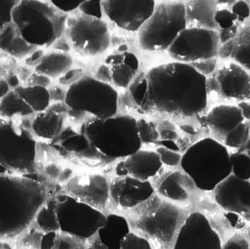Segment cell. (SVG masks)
I'll return each instance as SVG.
<instances>
[{"label": "cell", "mask_w": 250, "mask_h": 249, "mask_svg": "<svg viewBox=\"0 0 250 249\" xmlns=\"http://www.w3.org/2000/svg\"><path fill=\"white\" fill-rule=\"evenodd\" d=\"M217 28L219 30H226L238 25V20L236 16L231 12V10H228L226 8L218 9L215 15Z\"/></svg>", "instance_id": "37"}, {"label": "cell", "mask_w": 250, "mask_h": 249, "mask_svg": "<svg viewBox=\"0 0 250 249\" xmlns=\"http://www.w3.org/2000/svg\"><path fill=\"white\" fill-rule=\"evenodd\" d=\"M218 93L228 100L250 102V73L236 62H229L218 68L216 73Z\"/></svg>", "instance_id": "15"}, {"label": "cell", "mask_w": 250, "mask_h": 249, "mask_svg": "<svg viewBox=\"0 0 250 249\" xmlns=\"http://www.w3.org/2000/svg\"><path fill=\"white\" fill-rule=\"evenodd\" d=\"M250 136V126L246 122L240 124L233 131L223 139V145L227 147L239 148L246 144Z\"/></svg>", "instance_id": "35"}, {"label": "cell", "mask_w": 250, "mask_h": 249, "mask_svg": "<svg viewBox=\"0 0 250 249\" xmlns=\"http://www.w3.org/2000/svg\"><path fill=\"white\" fill-rule=\"evenodd\" d=\"M249 154H250V151H249Z\"/></svg>", "instance_id": "55"}, {"label": "cell", "mask_w": 250, "mask_h": 249, "mask_svg": "<svg viewBox=\"0 0 250 249\" xmlns=\"http://www.w3.org/2000/svg\"><path fill=\"white\" fill-rule=\"evenodd\" d=\"M130 233L127 219L120 215H107V221L98 231V237L108 249H121L125 238Z\"/></svg>", "instance_id": "23"}, {"label": "cell", "mask_w": 250, "mask_h": 249, "mask_svg": "<svg viewBox=\"0 0 250 249\" xmlns=\"http://www.w3.org/2000/svg\"><path fill=\"white\" fill-rule=\"evenodd\" d=\"M66 29L73 49L82 56L102 55L110 46L108 25L100 18L77 14L68 17Z\"/></svg>", "instance_id": "10"}, {"label": "cell", "mask_w": 250, "mask_h": 249, "mask_svg": "<svg viewBox=\"0 0 250 249\" xmlns=\"http://www.w3.org/2000/svg\"><path fill=\"white\" fill-rule=\"evenodd\" d=\"M57 201V217L62 232L86 240L96 235L107 221V215L102 210L68 194L58 196Z\"/></svg>", "instance_id": "9"}, {"label": "cell", "mask_w": 250, "mask_h": 249, "mask_svg": "<svg viewBox=\"0 0 250 249\" xmlns=\"http://www.w3.org/2000/svg\"><path fill=\"white\" fill-rule=\"evenodd\" d=\"M57 232L52 231V232H45L42 239L41 243V249H53L55 243H56V238H57Z\"/></svg>", "instance_id": "47"}, {"label": "cell", "mask_w": 250, "mask_h": 249, "mask_svg": "<svg viewBox=\"0 0 250 249\" xmlns=\"http://www.w3.org/2000/svg\"><path fill=\"white\" fill-rule=\"evenodd\" d=\"M7 81H8V83H9L10 86L13 87L14 89L19 86V80L17 78V76L14 75V74H11V75L8 77Z\"/></svg>", "instance_id": "51"}, {"label": "cell", "mask_w": 250, "mask_h": 249, "mask_svg": "<svg viewBox=\"0 0 250 249\" xmlns=\"http://www.w3.org/2000/svg\"><path fill=\"white\" fill-rule=\"evenodd\" d=\"M57 137H59L61 146L70 152H83L92 147L90 142L84 134L74 132L70 128L62 130Z\"/></svg>", "instance_id": "32"}, {"label": "cell", "mask_w": 250, "mask_h": 249, "mask_svg": "<svg viewBox=\"0 0 250 249\" xmlns=\"http://www.w3.org/2000/svg\"><path fill=\"white\" fill-rule=\"evenodd\" d=\"M115 173L118 177H125V176H128V170L125 166V159L124 160H120L116 166H115Z\"/></svg>", "instance_id": "49"}, {"label": "cell", "mask_w": 250, "mask_h": 249, "mask_svg": "<svg viewBox=\"0 0 250 249\" xmlns=\"http://www.w3.org/2000/svg\"><path fill=\"white\" fill-rule=\"evenodd\" d=\"M121 249H153V248L146 238L130 231L125 238Z\"/></svg>", "instance_id": "38"}, {"label": "cell", "mask_w": 250, "mask_h": 249, "mask_svg": "<svg viewBox=\"0 0 250 249\" xmlns=\"http://www.w3.org/2000/svg\"><path fill=\"white\" fill-rule=\"evenodd\" d=\"M27 82H28V85H32V86L39 85V86L46 87L47 85L50 84V78L45 75L35 72L32 75L30 74V77L27 80Z\"/></svg>", "instance_id": "45"}, {"label": "cell", "mask_w": 250, "mask_h": 249, "mask_svg": "<svg viewBox=\"0 0 250 249\" xmlns=\"http://www.w3.org/2000/svg\"><path fill=\"white\" fill-rule=\"evenodd\" d=\"M65 104L68 115L77 121L86 114L93 118L106 119L117 113L118 93L110 83L83 77L68 87Z\"/></svg>", "instance_id": "6"}, {"label": "cell", "mask_w": 250, "mask_h": 249, "mask_svg": "<svg viewBox=\"0 0 250 249\" xmlns=\"http://www.w3.org/2000/svg\"><path fill=\"white\" fill-rule=\"evenodd\" d=\"M152 111L179 117L204 113L208 104L207 77L192 64L171 62L146 73Z\"/></svg>", "instance_id": "1"}, {"label": "cell", "mask_w": 250, "mask_h": 249, "mask_svg": "<svg viewBox=\"0 0 250 249\" xmlns=\"http://www.w3.org/2000/svg\"><path fill=\"white\" fill-rule=\"evenodd\" d=\"M182 170L203 191H214L231 175L230 153L226 145L207 137L196 142L183 155Z\"/></svg>", "instance_id": "3"}, {"label": "cell", "mask_w": 250, "mask_h": 249, "mask_svg": "<svg viewBox=\"0 0 250 249\" xmlns=\"http://www.w3.org/2000/svg\"><path fill=\"white\" fill-rule=\"evenodd\" d=\"M81 132L95 150L111 159H125L142 147L137 120L130 115H115L106 119L85 121Z\"/></svg>", "instance_id": "4"}, {"label": "cell", "mask_w": 250, "mask_h": 249, "mask_svg": "<svg viewBox=\"0 0 250 249\" xmlns=\"http://www.w3.org/2000/svg\"><path fill=\"white\" fill-rule=\"evenodd\" d=\"M155 188L150 181H143L130 175L118 177L110 184V196L122 208H133L150 200Z\"/></svg>", "instance_id": "17"}, {"label": "cell", "mask_w": 250, "mask_h": 249, "mask_svg": "<svg viewBox=\"0 0 250 249\" xmlns=\"http://www.w3.org/2000/svg\"><path fill=\"white\" fill-rule=\"evenodd\" d=\"M63 123L64 119L60 113L54 110H46L35 116L32 129L37 136L53 140L62 132Z\"/></svg>", "instance_id": "24"}, {"label": "cell", "mask_w": 250, "mask_h": 249, "mask_svg": "<svg viewBox=\"0 0 250 249\" xmlns=\"http://www.w3.org/2000/svg\"><path fill=\"white\" fill-rule=\"evenodd\" d=\"M72 63V58L67 53L54 51L45 54L40 65L35 68V72L49 78L62 77L70 70Z\"/></svg>", "instance_id": "25"}, {"label": "cell", "mask_w": 250, "mask_h": 249, "mask_svg": "<svg viewBox=\"0 0 250 249\" xmlns=\"http://www.w3.org/2000/svg\"><path fill=\"white\" fill-rule=\"evenodd\" d=\"M185 176L179 171L171 172L160 182L158 192L160 196L175 202H181L187 199L188 194L185 191L183 181Z\"/></svg>", "instance_id": "28"}, {"label": "cell", "mask_w": 250, "mask_h": 249, "mask_svg": "<svg viewBox=\"0 0 250 249\" xmlns=\"http://www.w3.org/2000/svg\"><path fill=\"white\" fill-rule=\"evenodd\" d=\"M103 3V0H86L81 4L80 11L85 15L102 19Z\"/></svg>", "instance_id": "39"}, {"label": "cell", "mask_w": 250, "mask_h": 249, "mask_svg": "<svg viewBox=\"0 0 250 249\" xmlns=\"http://www.w3.org/2000/svg\"><path fill=\"white\" fill-rule=\"evenodd\" d=\"M242 109L237 105L220 104L212 108L205 116V123L222 140L245 122Z\"/></svg>", "instance_id": "18"}, {"label": "cell", "mask_w": 250, "mask_h": 249, "mask_svg": "<svg viewBox=\"0 0 250 249\" xmlns=\"http://www.w3.org/2000/svg\"><path fill=\"white\" fill-rule=\"evenodd\" d=\"M13 90L16 91L36 113L46 111L52 99L51 93L44 86H18Z\"/></svg>", "instance_id": "26"}, {"label": "cell", "mask_w": 250, "mask_h": 249, "mask_svg": "<svg viewBox=\"0 0 250 249\" xmlns=\"http://www.w3.org/2000/svg\"><path fill=\"white\" fill-rule=\"evenodd\" d=\"M216 0H189L186 5L188 27L218 29L215 21Z\"/></svg>", "instance_id": "22"}, {"label": "cell", "mask_w": 250, "mask_h": 249, "mask_svg": "<svg viewBox=\"0 0 250 249\" xmlns=\"http://www.w3.org/2000/svg\"><path fill=\"white\" fill-rule=\"evenodd\" d=\"M92 245L94 246V248L96 249H108L107 247L103 244V242L100 240V238L98 237L93 243Z\"/></svg>", "instance_id": "52"}, {"label": "cell", "mask_w": 250, "mask_h": 249, "mask_svg": "<svg viewBox=\"0 0 250 249\" xmlns=\"http://www.w3.org/2000/svg\"><path fill=\"white\" fill-rule=\"evenodd\" d=\"M21 0H1V25L12 22V12Z\"/></svg>", "instance_id": "41"}, {"label": "cell", "mask_w": 250, "mask_h": 249, "mask_svg": "<svg viewBox=\"0 0 250 249\" xmlns=\"http://www.w3.org/2000/svg\"><path fill=\"white\" fill-rule=\"evenodd\" d=\"M125 163L129 175L143 181L155 177L163 165L157 151L142 149L125 158Z\"/></svg>", "instance_id": "19"}, {"label": "cell", "mask_w": 250, "mask_h": 249, "mask_svg": "<svg viewBox=\"0 0 250 249\" xmlns=\"http://www.w3.org/2000/svg\"><path fill=\"white\" fill-rule=\"evenodd\" d=\"M39 230L41 229L38 228L37 230L36 228H32L31 229H29L28 233L22 240V245L23 247L29 249H41L42 239L45 232L42 233Z\"/></svg>", "instance_id": "43"}, {"label": "cell", "mask_w": 250, "mask_h": 249, "mask_svg": "<svg viewBox=\"0 0 250 249\" xmlns=\"http://www.w3.org/2000/svg\"><path fill=\"white\" fill-rule=\"evenodd\" d=\"M231 58L250 73V22L239 28Z\"/></svg>", "instance_id": "29"}, {"label": "cell", "mask_w": 250, "mask_h": 249, "mask_svg": "<svg viewBox=\"0 0 250 249\" xmlns=\"http://www.w3.org/2000/svg\"><path fill=\"white\" fill-rule=\"evenodd\" d=\"M57 201L50 200L41 208L36 216V225L42 232L60 231V225L57 217Z\"/></svg>", "instance_id": "30"}, {"label": "cell", "mask_w": 250, "mask_h": 249, "mask_svg": "<svg viewBox=\"0 0 250 249\" xmlns=\"http://www.w3.org/2000/svg\"><path fill=\"white\" fill-rule=\"evenodd\" d=\"M66 191L80 202L102 210L106 206L110 195V185L101 174L79 175L68 181Z\"/></svg>", "instance_id": "16"}, {"label": "cell", "mask_w": 250, "mask_h": 249, "mask_svg": "<svg viewBox=\"0 0 250 249\" xmlns=\"http://www.w3.org/2000/svg\"><path fill=\"white\" fill-rule=\"evenodd\" d=\"M95 249V248H94V246H93V245H91V246H90V247H89V248H88V249Z\"/></svg>", "instance_id": "54"}, {"label": "cell", "mask_w": 250, "mask_h": 249, "mask_svg": "<svg viewBox=\"0 0 250 249\" xmlns=\"http://www.w3.org/2000/svg\"><path fill=\"white\" fill-rule=\"evenodd\" d=\"M173 249H222V242L208 218L193 212L185 219Z\"/></svg>", "instance_id": "12"}, {"label": "cell", "mask_w": 250, "mask_h": 249, "mask_svg": "<svg viewBox=\"0 0 250 249\" xmlns=\"http://www.w3.org/2000/svg\"><path fill=\"white\" fill-rule=\"evenodd\" d=\"M12 21L28 43L50 47L62 37L68 16L53 4L41 0H21L12 12Z\"/></svg>", "instance_id": "5"}, {"label": "cell", "mask_w": 250, "mask_h": 249, "mask_svg": "<svg viewBox=\"0 0 250 249\" xmlns=\"http://www.w3.org/2000/svg\"><path fill=\"white\" fill-rule=\"evenodd\" d=\"M138 133L143 145L155 144L159 140V134L156 124L146 119L137 120Z\"/></svg>", "instance_id": "34"}, {"label": "cell", "mask_w": 250, "mask_h": 249, "mask_svg": "<svg viewBox=\"0 0 250 249\" xmlns=\"http://www.w3.org/2000/svg\"><path fill=\"white\" fill-rule=\"evenodd\" d=\"M215 191V200L223 210L250 220V180L229 175Z\"/></svg>", "instance_id": "14"}, {"label": "cell", "mask_w": 250, "mask_h": 249, "mask_svg": "<svg viewBox=\"0 0 250 249\" xmlns=\"http://www.w3.org/2000/svg\"><path fill=\"white\" fill-rule=\"evenodd\" d=\"M220 46L219 34L215 29L187 27L168 49L169 55L178 62L194 64L216 58Z\"/></svg>", "instance_id": "11"}, {"label": "cell", "mask_w": 250, "mask_h": 249, "mask_svg": "<svg viewBox=\"0 0 250 249\" xmlns=\"http://www.w3.org/2000/svg\"><path fill=\"white\" fill-rule=\"evenodd\" d=\"M35 112L15 90H11L0 101V113L3 118L28 116Z\"/></svg>", "instance_id": "27"}, {"label": "cell", "mask_w": 250, "mask_h": 249, "mask_svg": "<svg viewBox=\"0 0 250 249\" xmlns=\"http://www.w3.org/2000/svg\"><path fill=\"white\" fill-rule=\"evenodd\" d=\"M105 64L111 68L114 85L121 88H126L130 85L139 68L138 58L129 52L111 55L107 57Z\"/></svg>", "instance_id": "20"}, {"label": "cell", "mask_w": 250, "mask_h": 249, "mask_svg": "<svg viewBox=\"0 0 250 249\" xmlns=\"http://www.w3.org/2000/svg\"><path fill=\"white\" fill-rule=\"evenodd\" d=\"M231 174L242 180H250V155L236 152L230 154Z\"/></svg>", "instance_id": "33"}, {"label": "cell", "mask_w": 250, "mask_h": 249, "mask_svg": "<svg viewBox=\"0 0 250 249\" xmlns=\"http://www.w3.org/2000/svg\"><path fill=\"white\" fill-rule=\"evenodd\" d=\"M156 151L158 152L162 163L166 166L172 167V166H175V165L181 163L183 156L172 151L170 148L166 147V146L165 147L160 146Z\"/></svg>", "instance_id": "40"}, {"label": "cell", "mask_w": 250, "mask_h": 249, "mask_svg": "<svg viewBox=\"0 0 250 249\" xmlns=\"http://www.w3.org/2000/svg\"><path fill=\"white\" fill-rule=\"evenodd\" d=\"M43 187L22 175H0V235L12 239L24 231L45 204Z\"/></svg>", "instance_id": "2"}, {"label": "cell", "mask_w": 250, "mask_h": 249, "mask_svg": "<svg viewBox=\"0 0 250 249\" xmlns=\"http://www.w3.org/2000/svg\"><path fill=\"white\" fill-rule=\"evenodd\" d=\"M86 0H51L52 4L65 13L73 12Z\"/></svg>", "instance_id": "44"}, {"label": "cell", "mask_w": 250, "mask_h": 249, "mask_svg": "<svg viewBox=\"0 0 250 249\" xmlns=\"http://www.w3.org/2000/svg\"><path fill=\"white\" fill-rule=\"evenodd\" d=\"M0 48L6 54L19 59L29 57L38 49L23 39L19 27L13 21L1 25Z\"/></svg>", "instance_id": "21"}, {"label": "cell", "mask_w": 250, "mask_h": 249, "mask_svg": "<svg viewBox=\"0 0 250 249\" xmlns=\"http://www.w3.org/2000/svg\"><path fill=\"white\" fill-rule=\"evenodd\" d=\"M237 0H216L217 5H221V6H233V4L236 2Z\"/></svg>", "instance_id": "53"}, {"label": "cell", "mask_w": 250, "mask_h": 249, "mask_svg": "<svg viewBox=\"0 0 250 249\" xmlns=\"http://www.w3.org/2000/svg\"><path fill=\"white\" fill-rule=\"evenodd\" d=\"M103 6L113 23L130 32L139 31L157 7L155 0H104Z\"/></svg>", "instance_id": "13"}, {"label": "cell", "mask_w": 250, "mask_h": 249, "mask_svg": "<svg viewBox=\"0 0 250 249\" xmlns=\"http://www.w3.org/2000/svg\"><path fill=\"white\" fill-rule=\"evenodd\" d=\"M239 23H246L250 17V5L246 0H237L231 7Z\"/></svg>", "instance_id": "42"}, {"label": "cell", "mask_w": 250, "mask_h": 249, "mask_svg": "<svg viewBox=\"0 0 250 249\" xmlns=\"http://www.w3.org/2000/svg\"><path fill=\"white\" fill-rule=\"evenodd\" d=\"M53 249H86L84 239L76 237L65 232H57Z\"/></svg>", "instance_id": "36"}, {"label": "cell", "mask_w": 250, "mask_h": 249, "mask_svg": "<svg viewBox=\"0 0 250 249\" xmlns=\"http://www.w3.org/2000/svg\"><path fill=\"white\" fill-rule=\"evenodd\" d=\"M10 88H11V86L7 80H5L4 78L0 80V98L5 97L11 91Z\"/></svg>", "instance_id": "50"}, {"label": "cell", "mask_w": 250, "mask_h": 249, "mask_svg": "<svg viewBox=\"0 0 250 249\" xmlns=\"http://www.w3.org/2000/svg\"><path fill=\"white\" fill-rule=\"evenodd\" d=\"M37 143L31 133L10 120L0 124V163L11 173L28 174L35 171Z\"/></svg>", "instance_id": "8"}, {"label": "cell", "mask_w": 250, "mask_h": 249, "mask_svg": "<svg viewBox=\"0 0 250 249\" xmlns=\"http://www.w3.org/2000/svg\"><path fill=\"white\" fill-rule=\"evenodd\" d=\"M44 53L42 49H37L34 53H32L29 57L25 58V64L28 67H38L40 65V63L42 62V58L44 57Z\"/></svg>", "instance_id": "46"}, {"label": "cell", "mask_w": 250, "mask_h": 249, "mask_svg": "<svg viewBox=\"0 0 250 249\" xmlns=\"http://www.w3.org/2000/svg\"><path fill=\"white\" fill-rule=\"evenodd\" d=\"M129 94L141 113L153 112L148 100V81L146 73H140L130 83Z\"/></svg>", "instance_id": "31"}, {"label": "cell", "mask_w": 250, "mask_h": 249, "mask_svg": "<svg viewBox=\"0 0 250 249\" xmlns=\"http://www.w3.org/2000/svg\"><path fill=\"white\" fill-rule=\"evenodd\" d=\"M187 27L185 4L181 2L160 3L138 31L139 45L148 52L168 50Z\"/></svg>", "instance_id": "7"}, {"label": "cell", "mask_w": 250, "mask_h": 249, "mask_svg": "<svg viewBox=\"0 0 250 249\" xmlns=\"http://www.w3.org/2000/svg\"><path fill=\"white\" fill-rule=\"evenodd\" d=\"M96 79L100 80V81L107 83H109L110 82H113L111 68L107 64L101 66V68H99V70L97 71V78Z\"/></svg>", "instance_id": "48"}]
</instances>
